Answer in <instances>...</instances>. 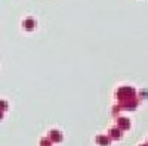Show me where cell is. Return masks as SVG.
Instances as JSON below:
<instances>
[{
    "label": "cell",
    "mask_w": 148,
    "mask_h": 146,
    "mask_svg": "<svg viewBox=\"0 0 148 146\" xmlns=\"http://www.w3.org/2000/svg\"><path fill=\"white\" fill-rule=\"evenodd\" d=\"M6 108H8V103H6V101H0V111H5Z\"/></svg>",
    "instance_id": "obj_6"
},
{
    "label": "cell",
    "mask_w": 148,
    "mask_h": 146,
    "mask_svg": "<svg viewBox=\"0 0 148 146\" xmlns=\"http://www.w3.org/2000/svg\"><path fill=\"white\" fill-rule=\"evenodd\" d=\"M110 137L119 140V139L121 137V130H120V128H113V130H110Z\"/></svg>",
    "instance_id": "obj_3"
},
{
    "label": "cell",
    "mask_w": 148,
    "mask_h": 146,
    "mask_svg": "<svg viewBox=\"0 0 148 146\" xmlns=\"http://www.w3.org/2000/svg\"><path fill=\"white\" fill-rule=\"evenodd\" d=\"M24 27H25L27 30H33L34 28V19L33 18H27L25 21H24Z\"/></svg>",
    "instance_id": "obj_4"
},
{
    "label": "cell",
    "mask_w": 148,
    "mask_h": 146,
    "mask_svg": "<svg viewBox=\"0 0 148 146\" xmlns=\"http://www.w3.org/2000/svg\"><path fill=\"white\" fill-rule=\"evenodd\" d=\"M49 139H52V140H55V142H59V140H61L59 131H51V133H49Z\"/></svg>",
    "instance_id": "obj_5"
},
{
    "label": "cell",
    "mask_w": 148,
    "mask_h": 146,
    "mask_svg": "<svg viewBox=\"0 0 148 146\" xmlns=\"http://www.w3.org/2000/svg\"><path fill=\"white\" fill-rule=\"evenodd\" d=\"M96 143L101 146H110V137L107 136H98L96 137Z\"/></svg>",
    "instance_id": "obj_2"
},
{
    "label": "cell",
    "mask_w": 148,
    "mask_h": 146,
    "mask_svg": "<svg viewBox=\"0 0 148 146\" xmlns=\"http://www.w3.org/2000/svg\"><path fill=\"white\" fill-rule=\"evenodd\" d=\"M117 126L120 130H129L130 128V121L127 118H119L117 120Z\"/></svg>",
    "instance_id": "obj_1"
},
{
    "label": "cell",
    "mask_w": 148,
    "mask_h": 146,
    "mask_svg": "<svg viewBox=\"0 0 148 146\" xmlns=\"http://www.w3.org/2000/svg\"><path fill=\"white\" fill-rule=\"evenodd\" d=\"M0 118H3V111H0Z\"/></svg>",
    "instance_id": "obj_8"
},
{
    "label": "cell",
    "mask_w": 148,
    "mask_h": 146,
    "mask_svg": "<svg viewBox=\"0 0 148 146\" xmlns=\"http://www.w3.org/2000/svg\"><path fill=\"white\" fill-rule=\"evenodd\" d=\"M42 146H51V145H49V143L45 140V142H42Z\"/></svg>",
    "instance_id": "obj_7"
}]
</instances>
